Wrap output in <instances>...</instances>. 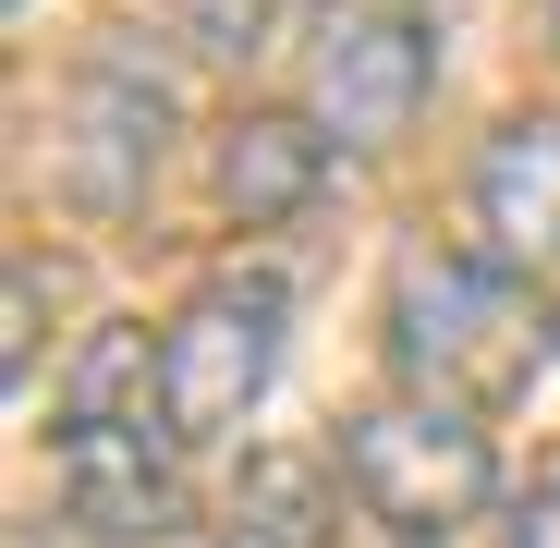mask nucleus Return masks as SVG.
Wrapping results in <instances>:
<instances>
[{
	"label": "nucleus",
	"mask_w": 560,
	"mask_h": 548,
	"mask_svg": "<svg viewBox=\"0 0 560 548\" xmlns=\"http://www.w3.org/2000/svg\"><path fill=\"white\" fill-rule=\"evenodd\" d=\"M329 464H341L353 512L378 524V536H402V548L463 536V524H488V512H500V439H488V415L427 403V390H390V403L341 415Z\"/></svg>",
	"instance_id": "f03ea898"
},
{
	"label": "nucleus",
	"mask_w": 560,
	"mask_h": 548,
	"mask_svg": "<svg viewBox=\"0 0 560 548\" xmlns=\"http://www.w3.org/2000/svg\"><path fill=\"white\" fill-rule=\"evenodd\" d=\"M280 317H293V293L268 268H220V281L183 293V317L159 329V415H171L183 451L244 439V415L280 378Z\"/></svg>",
	"instance_id": "7ed1b4c3"
},
{
	"label": "nucleus",
	"mask_w": 560,
	"mask_h": 548,
	"mask_svg": "<svg viewBox=\"0 0 560 548\" xmlns=\"http://www.w3.org/2000/svg\"><path fill=\"white\" fill-rule=\"evenodd\" d=\"M13 13H25V0H13Z\"/></svg>",
	"instance_id": "f8f14e48"
},
{
	"label": "nucleus",
	"mask_w": 560,
	"mask_h": 548,
	"mask_svg": "<svg viewBox=\"0 0 560 548\" xmlns=\"http://www.w3.org/2000/svg\"><path fill=\"white\" fill-rule=\"evenodd\" d=\"M560 305L536 281L476 244V256H439V244H402L390 268V378L427 390V403H463V415H512L548 365V329Z\"/></svg>",
	"instance_id": "f257e3e1"
},
{
	"label": "nucleus",
	"mask_w": 560,
	"mask_h": 548,
	"mask_svg": "<svg viewBox=\"0 0 560 548\" xmlns=\"http://www.w3.org/2000/svg\"><path fill=\"white\" fill-rule=\"evenodd\" d=\"M500 548H560V464L512 500V524H500Z\"/></svg>",
	"instance_id": "9d476101"
},
{
	"label": "nucleus",
	"mask_w": 560,
	"mask_h": 548,
	"mask_svg": "<svg viewBox=\"0 0 560 548\" xmlns=\"http://www.w3.org/2000/svg\"><path fill=\"white\" fill-rule=\"evenodd\" d=\"M159 147H171V73H159L135 37H110L98 61H85V85H73V147H61V171H73L85 208H135L147 171H159Z\"/></svg>",
	"instance_id": "423d86ee"
},
{
	"label": "nucleus",
	"mask_w": 560,
	"mask_h": 548,
	"mask_svg": "<svg viewBox=\"0 0 560 548\" xmlns=\"http://www.w3.org/2000/svg\"><path fill=\"white\" fill-rule=\"evenodd\" d=\"M268 13H280V0H196V37H208V49H256Z\"/></svg>",
	"instance_id": "9b49d317"
},
{
	"label": "nucleus",
	"mask_w": 560,
	"mask_h": 548,
	"mask_svg": "<svg viewBox=\"0 0 560 548\" xmlns=\"http://www.w3.org/2000/svg\"><path fill=\"white\" fill-rule=\"evenodd\" d=\"M341 464H293V451H268V464L244 476L220 548H341V500H329Z\"/></svg>",
	"instance_id": "1a4fd4ad"
},
{
	"label": "nucleus",
	"mask_w": 560,
	"mask_h": 548,
	"mask_svg": "<svg viewBox=\"0 0 560 548\" xmlns=\"http://www.w3.org/2000/svg\"><path fill=\"white\" fill-rule=\"evenodd\" d=\"M476 244L560 305V123L548 110L488 135V159H476Z\"/></svg>",
	"instance_id": "0eeeda50"
},
{
	"label": "nucleus",
	"mask_w": 560,
	"mask_h": 548,
	"mask_svg": "<svg viewBox=\"0 0 560 548\" xmlns=\"http://www.w3.org/2000/svg\"><path fill=\"white\" fill-rule=\"evenodd\" d=\"M317 183H329V123H317V110H244V123L220 135V208H232L244 232L305 220Z\"/></svg>",
	"instance_id": "6e6552de"
},
{
	"label": "nucleus",
	"mask_w": 560,
	"mask_h": 548,
	"mask_svg": "<svg viewBox=\"0 0 560 548\" xmlns=\"http://www.w3.org/2000/svg\"><path fill=\"white\" fill-rule=\"evenodd\" d=\"M427 73H439V49H427L415 13H329L317 73H305V110L329 123V147H390L427 110Z\"/></svg>",
	"instance_id": "39448f33"
},
{
	"label": "nucleus",
	"mask_w": 560,
	"mask_h": 548,
	"mask_svg": "<svg viewBox=\"0 0 560 548\" xmlns=\"http://www.w3.org/2000/svg\"><path fill=\"white\" fill-rule=\"evenodd\" d=\"M61 512L110 548H147V536H183V439L171 415H61Z\"/></svg>",
	"instance_id": "20e7f679"
}]
</instances>
